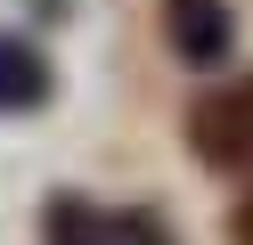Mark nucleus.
Here are the masks:
<instances>
[{
  "label": "nucleus",
  "mask_w": 253,
  "mask_h": 245,
  "mask_svg": "<svg viewBox=\"0 0 253 245\" xmlns=\"http://www.w3.org/2000/svg\"><path fill=\"white\" fill-rule=\"evenodd\" d=\"M57 98V65L33 33H0V114H41Z\"/></svg>",
  "instance_id": "20e7f679"
},
{
  "label": "nucleus",
  "mask_w": 253,
  "mask_h": 245,
  "mask_svg": "<svg viewBox=\"0 0 253 245\" xmlns=\"http://www.w3.org/2000/svg\"><path fill=\"white\" fill-rule=\"evenodd\" d=\"M25 8H33V16H49V25H66V16H74V0H25Z\"/></svg>",
  "instance_id": "423d86ee"
},
{
  "label": "nucleus",
  "mask_w": 253,
  "mask_h": 245,
  "mask_svg": "<svg viewBox=\"0 0 253 245\" xmlns=\"http://www.w3.org/2000/svg\"><path fill=\"white\" fill-rule=\"evenodd\" d=\"M220 229H229V245H253V188L229 204V221H220Z\"/></svg>",
  "instance_id": "39448f33"
},
{
  "label": "nucleus",
  "mask_w": 253,
  "mask_h": 245,
  "mask_svg": "<svg viewBox=\"0 0 253 245\" xmlns=\"http://www.w3.org/2000/svg\"><path fill=\"white\" fill-rule=\"evenodd\" d=\"M41 245H180V229L164 221L155 204H98L82 188H57L33 221Z\"/></svg>",
  "instance_id": "f257e3e1"
},
{
  "label": "nucleus",
  "mask_w": 253,
  "mask_h": 245,
  "mask_svg": "<svg viewBox=\"0 0 253 245\" xmlns=\"http://www.w3.org/2000/svg\"><path fill=\"white\" fill-rule=\"evenodd\" d=\"M164 49L188 65V74L229 65V57H237V16H229V0H164Z\"/></svg>",
  "instance_id": "7ed1b4c3"
},
{
  "label": "nucleus",
  "mask_w": 253,
  "mask_h": 245,
  "mask_svg": "<svg viewBox=\"0 0 253 245\" xmlns=\"http://www.w3.org/2000/svg\"><path fill=\"white\" fill-rule=\"evenodd\" d=\"M188 155L204 163L212 180H253V65L229 82H212V90L188 106Z\"/></svg>",
  "instance_id": "f03ea898"
}]
</instances>
